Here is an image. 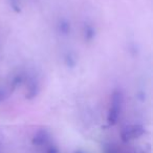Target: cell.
Segmentation results:
<instances>
[{
	"mask_svg": "<svg viewBox=\"0 0 153 153\" xmlns=\"http://www.w3.org/2000/svg\"><path fill=\"white\" fill-rule=\"evenodd\" d=\"M104 153H119V151L112 146H106L104 149Z\"/></svg>",
	"mask_w": 153,
	"mask_h": 153,
	"instance_id": "cell-4",
	"label": "cell"
},
{
	"mask_svg": "<svg viewBox=\"0 0 153 153\" xmlns=\"http://www.w3.org/2000/svg\"><path fill=\"white\" fill-rule=\"evenodd\" d=\"M47 140H48L47 133L45 131H43V130H41V131H38L35 134L34 138H33V144L35 146H42L47 142Z\"/></svg>",
	"mask_w": 153,
	"mask_h": 153,
	"instance_id": "cell-3",
	"label": "cell"
},
{
	"mask_svg": "<svg viewBox=\"0 0 153 153\" xmlns=\"http://www.w3.org/2000/svg\"><path fill=\"white\" fill-rule=\"evenodd\" d=\"M122 94H114L112 97V101H111V106L109 109L108 113V123L110 125H114L119 120V115L121 112V107H122Z\"/></svg>",
	"mask_w": 153,
	"mask_h": 153,
	"instance_id": "cell-1",
	"label": "cell"
},
{
	"mask_svg": "<svg viewBox=\"0 0 153 153\" xmlns=\"http://www.w3.org/2000/svg\"><path fill=\"white\" fill-rule=\"evenodd\" d=\"M74 153H83V152H81V151H76V152H74Z\"/></svg>",
	"mask_w": 153,
	"mask_h": 153,
	"instance_id": "cell-6",
	"label": "cell"
},
{
	"mask_svg": "<svg viewBox=\"0 0 153 153\" xmlns=\"http://www.w3.org/2000/svg\"><path fill=\"white\" fill-rule=\"evenodd\" d=\"M144 133V129L142 126H131L127 127L123 132H122V140L123 142H129L134 138H137Z\"/></svg>",
	"mask_w": 153,
	"mask_h": 153,
	"instance_id": "cell-2",
	"label": "cell"
},
{
	"mask_svg": "<svg viewBox=\"0 0 153 153\" xmlns=\"http://www.w3.org/2000/svg\"><path fill=\"white\" fill-rule=\"evenodd\" d=\"M46 153H59V150H58L57 147L51 146V147H49V148L47 149Z\"/></svg>",
	"mask_w": 153,
	"mask_h": 153,
	"instance_id": "cell-5",
	"label": "cell"
}]
</instances>
